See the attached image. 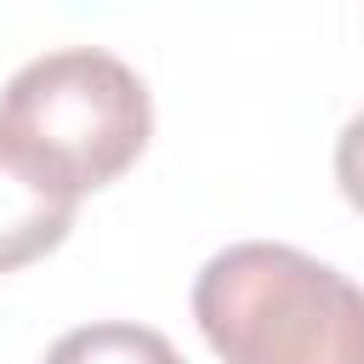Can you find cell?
<instances>
[{"mask_svg": "<svg viewBox=\"0 0 364 364\" xmlns=\"http://www.w3.org/2000/svg\"><path fill=\"white\" fill-rule=\"evenodd\" d=\"M154 136V102L131 63L68 46L23 63L0 91V154L63 199L119 182Z\"/></svg>", "mask_w": 364, "mask_h": 364, "instance_id": "obj_1", "label": "cell"}, {"mask_svg": "<svg viewBox=\"0 0 364 364\" xmlns=\"http://www.w3.org/2000/svg\"><path fill=\"white\" fill-rule=\"evenodd\" d=\"M199 336L222 364H364V290L296 245H228L193 279Z\"/></svg>", "mask_w": 364, "mask_h": 364, "instance_id": "obj_2", "label": "cell"}, {"mask_svg": "<svg viewBox=\"0 0 364 364\" xmlns=\"http://www.w3.org/2000/svg\"><path fill=\"white\" fill-rule=\"evenodd\" d=\"M74 210L80 199L51 193L46 182H34L0 154V273H17L46 250H57L74 228Z\"/></svg>", "mask_w": 364, "mask_h": 364, "instance_id": "obj_3", "label": "cell"}, {"mask_svg": "<svg viewBox=\"0 0 364 364\" xmlns=\"http://www.w3.org/2000/svg\"><path fill=\"white\" fill-rule=\"evenodd\" d=\"M46 364H188V358L159 330L108 318V324H80V330L57 336Z\"/></svg>", "mask_w": 364, "mask_h": 364, "instance_id": "obj_4", "label": "cell"}, {"mask_svg": "<svg viewBox=\"0 0 364 364\" xmlns=\"http://www.w3.org/2000/svg\"><path fill=\"white\" fill-rule=\"evenodd\" d=\"M336 182L353 210H364V114H353L336 136Z\"/></svg>", "mask_w": 364, "mask_h": 364, "instance_id": "obj_5", "label": "cell"}]
</instances>
